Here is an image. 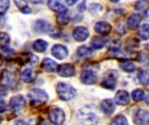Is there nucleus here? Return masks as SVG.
Returning a JSON list of instances; mask_svg holds the SVG:
<instances>
[{"mask_svg": "<svg viewBox=\"0 0 149 125\" xmlns=\"http://www.w3.org/2000/svg\"><path fill=\"white\" fill-rule=\"evenodd\" d=\"M28 97L30 100V104L32 107L38 108L45 104L49 99L47 93L40 89H33L28 93Z\"/></svg>", "mask_w": 149, "mask_h": 125, "instance_id": "obj_1", "label": "nucleus"}, {"mask_svg": "<svg viewBox=\"0 0 149 125\" xmlns=\"http://www.w3.org/2000/svg\"><path fill=\"white\" fill-rule=\"evenodd\" d=\"M56 90L58 97L63 101H69L72 99L77 94V90L72 85L65 83H58Z\"/></svg>", "mask_w": 149, "mask_h": 125, "instance_id": "obj_2", "label": "nucleus"}, {"mask_svg": "<svg viewBox=\"0 0 149 125\" xmlns=\"http://www.w3.org/2000/svg\"><path fill=\"white\" fill-rule=\"evenodd\" d=\"M48 117L51 123L54 125H62L65 120V112L58 107L52 108L49 110Z\"/></svg>", "mask_w": 149, "mask_h": 125, "instance_id": "obj_3", "label": "nucleus"}, {"mask_svg": "<svg viewBox=\"0 0 149 125\" xmlns=\"http://www.w3.org/2000/svg\"><path fill=\"white\" fill-rule=\"evenodd\" d=\"M78 119L83 125H95L98 122L96 115L93 112L80 111L78 115Z\"/></svg>", "mask_w": 149, "mask_h": 125, "instance_id": "obj_4", "label": "nucleus"}, {"mask_svg": "<svg viewBox=\"0 0 149 125\" xmlns=\"http://www.w3.org/2000/svg\"><path fill=\"white\" fill-rule=\"evenodd\" d=\"M72 37L77 42H84L89 37V30L84 26L76 27L72 31Z\"/></svg>", "mask_w": 149, "mask_h": 125, "instance_id": "obj_5", "label": "nucleus"}, {"mask_svg": "<svg viewBox=\"0 0 149 125\" xmlns=\"http://www.w3.org/2000/svg\"><path fill=\"white\" fill-rule=\"evenodd\" d=\"M57 71L60 77H70L75 75V67L71 64H64L58 66Z\"/></svg>", "mask_w": 149, "mask_h": 125, "instance_id": "obj_6", "label": "nucleus"}, {"mask_svg": "<svg viewBox=\"0 0 149 125\" xmlns=\"http://www.w3.org/2000/svg\"><path fill=\"white\" fill-rule=\"evenodd\" d=\"M134 122L137 125H149V111L140 110L135 112Z\"/></svg>", "mask_w": 149, "mask_h": 125, "instance_id": "obj_7", "label": "nucleus"}, {"mask_svg": "<svg viewBox=\"0 0 149 125\" xmlns=\"http://www.w3.org/2000/svg\"><path fill=\"white\" fill-rule=\"evenodd\" d=\"M81 82L85 84H93L97 82L98 77L96 73L92 70H85L80 76Z\"/></svg>", "mask_w": 149, "mask_h": 125, "instance_id": "obj_8", "label": "nucleus"}, {"mask_svg": "<svg viewBox=\"0 0 149 125\" xmlns=\"http://www.w3.org/2000/svg\"><path fill=\"white\" fill-rule=\"evenodd\" d=\"M25 106V99L23 96H16L10 98V107L12 111H19Z\"/></svg>", "mask_w": 149, "mask_h": 125, "instance_id": "obj_9", "label": "nucleus"}, {"mask_svg": "<svg viewBox=\"0 0 149 125\" xmlns=\"http://www.w3.org/2000/svg\"><path fill=\"white\" fill-rule=\"evenodd\" d=\"M114 102L118 105H122V106L127 105L130 102L129 93L127 90H118L114 97Z\"/></svg>", "mask_w": 149, "mask_h": 125, "instance_id": "obj_10", "label": "nucleus"}, {"mask_svg": "<svg viewBox=\"0 0 149 125\" xmlns=\"http://www.w3.org/2000/svg\"><path fill=\"white\" fill-rule=\"evenodd\" d=\"M94 30L96 33H98L101 36H107L112 30V26L108 22L100 21L95 23Z\"/></svg>", "mask_w": 149, "mask_h": 125, "instance_id": "obj_11", "label": "nucleus"}, {"mask_svg": "<svg viewBox=\"0 0 149 125\" xmlns=\"http://www.w3.org/2000/svg\"><path fill=\"white\" fill-rule=\"evenodd\" d=\"M52 54L53 57L59 60H63L68 56V50L65 45L62 44H55L52 49Z\"/></svg>", "mask_w": 149, "mask_h": 125, "instance_id": "obj_12", "label": "nucleus"}, {"mask_svg": "<svg viewBox=\"0 0 149 125\" xmlns=\"http://www.w3.org/2000/svg\"><path fill=\"white\" fill-rule=\"evenodd\" d=\"M1 83H2L3 85H4L6 87H9V88H13L15 86V84H17L15 76L7 70H3V72L2 74Z\"/></svg>", "mask_w": 149, "mask_h": 125, "instance_id": "obj_13", "label": "nucleus"}, {"mask_svg": "<svg viewBox=\"0 0 149 125\" xmlns=\"http://www.w3.org/2000/svg\"><path fill=\"white\" fill-rule=\"evenodd\" d=\"M49 8L57 13H62L67 11V9L62 0H48Z\"/></svg>", "mask_w": 149, "mask_h": 125, "instance_id": "obj_14", "label": "nucleus"}, {"mask_svg": "<svg viewBox=\"0 0 149 125\" xmlns=\"http://www.w3.org/2000/svg\"><path fill=\"white\" fill-rule=\"evenodd\" d=\"M33 29L38 33H45L51 30V24L45 20H38L33 23Z\"/></svg>", "mask_w": 149, "mask_h": 125, "instance_id": "obj_15", "label": "nucleus"}, {"mask_svg": "<svg viewBox=\"0 0 149 125\" xmlns=\"http://www.w3.org/2000/svg\"><path fill=\"white\" fill-rule=\"evenodd\" d=\"M116 77L114 74H109L107 77L104 78V80L101 83V86L105 89L113 90L116 87Z\"/></svg>", "mask_w": 149, "mask_h": 125, "instance_id": "obj_16", "label": "nucleus"}, {"mask_svg": "<svg viewBox=\"0 0 149 125\" xmlns=\"http://www.w3.org/2000/svg\"><path fill=\"white\" fill-rule=\"evenodd\" d=\"M41 68L46 72H54L57 70L58 65L55 61L51 58H45L41 63Z\"/></svg>", "mask_w": 149, "mask_h": 125, "instance_id": "obj_17", "label": "nucleus"}, {"mask_svg": "<svg viewBox=\"0 0 149 125\" xmlns=\"http://www.w3.org/2000/svg\"><path fill=\"white\" fill-rule=\"evenodd\" d=\"M20 77H21L22 81L24 82V83H31V82H33L35 80L36 74H35V72L33 71L32 69L26 68V69H24V70H23L21 71Z\"/></svg>", "mask_w": 149, "mask_h": 125, "instance_id": "obj_18", "label": "nucleus"}, {"mask_svg": "<svg viewBox=\"0 0 149 125\" xmlns=\"http://www.w3.org/2000/svg\"><path fill=\"white\" fill-rule=\"evenodd\" d=\"M100 107L103 112L106 113L107 115H111L115 110V104L113 101L111 99H105L104 101H102Z\"/></svg>", "mask_w": 149, "mask_h": 125, "instance_id": "obj_19", "label": "nucleus"}, {"mask_svg": "<svg viewBox=\"0 0 149 125\" xmlns=\"http://www.w3.org/2000/svg\"><path fill=\"white\" fill-rule=\"evenodd\" d=\"M141 21V16L140 14H132L127 18V27L130 30H135L138 28Z\"/></svg>", "mask_w": 149, "mask_h": 125, "instance_id": "obj_20", "label": "nucleus"}, {"mask_svg": "<svg viewBox=\"0 0 149 125\" xmlns=\"http://www.w3.org/2000/svg\"><path fill=\"white\" fill-rule=\"evenodd\" d=\"M47 47H48V43L45 40H42V39L36 40L32 44L33 50L37 52H39V53L45 51Z\"/></svg>", "mask_w": 149, "mask_h": 125, "instance_id": "obj_21", "label": "nucleus"}, {"mask_svg": "<svg viewBox=\"0 0 149 125\" xmlns=\"http://www.w3.org/2000/svg\"><path fill=\"white\" fill-rule=\"evenodd\" d=\"M16 6L24 14L31 13V10L28 6V1L27 0H14Z\"/></svg>", "mask_w": 149, "mask_h": 125, "instance_id": "obj_22", "label": "nucleus"}, {"mask_svg": "<svg viewBox=\"0 0 149 125\" xmlns=\"http://www.w3.org/2000/svg\"><path fill=\"white\" fill-rule=\"evenodd\" d=\"M93 53V50L91 48L86 46V45H83V46H80L78 48L77 50V55L80 57H87L89 56H91Z\"/></svg>", "mask_w": 149, "mask_h": 125, "instance_id": "obj_23", "label": "nucleus"}, {"mask_svg": "<svg viewBox=\"0 0 149 125\" xmlns=\"http://www.w3.org/2000/svg\"><path fill=\"white\" fill-rule=\"evenodd\" d=\"M105 40L102 38V37H94L92 41H91V45L93 49H96V50H100L101 48L104 47L105 45Z\"/></svg>", "mask_w": 149, "mask_h": 125, "instance_id": "obj_24", "label": "nucleus"}, {"mask_svg": "<svg viewBox=\"0 0 149 125\" xmlns=\"http://www.w3.org/2000/svg\"><path fill=\"white\" fill-rule=\"evenodd\" d=\"M10 36L5 33V32H1L0 33V49L4 50L8 48L10 44Z\"/></svg>", "mask_w": 149, "mask_h": 125, "instance_id": "obj_25", "label": "nucleus"}, {"mask_svg": "<svg viewBox=\"0 0 149 125\" xmlns=\"http://www.w3.org/2000/svg\"><path fill=\"white\" fill-rule=\"evenodd\" d=\"M138 34L139 36L143 39V40H147L149 38V24L148 23H144L142 24L138 30Z\"/></svg>", "mask_w": 149, "mask_h": 125, "instance_id": "obj_26", "label": "nucleus"}, {"mask_svg": "<svg viewBox=\"0 0 149 125\" xmlns=\"http://www.w3.org/2000/svg\"><path fill=\"white\" fill-rule=\"evenodd\" d=\"M138 78L141 84L145 86L149 85V72L146 70H141L138 73Z\"/></svg>", "mask_w": 149, "mask_h": 125, "instance_id": "obj_27", "label": "nucleus"}, {"mask_svg": "<svg viewBox=\"0 0 149 125\" xmlns=\"http://www.w3.org/2000/svg\"><path fill=\"white\" fill-rule=\"evenodd\" d=\"M70 21V17L67 14V12H62V13H58L57 16V22L58 24L60 25H65L66 23H68Z\"/></svg>", "mask_w": 149, "mask_h": 125, "instance_id": "obj_28", "label": "nucleus"}, {"mask_svg": "<svg viewBox=\"0 0 149 125\" xmlns=\"http://www.w3.org/2000/svg\"><path fill=\"white\" fill-rule=\"evenodd\" d=\"M110 125H128V122L124 116L118 115L112 120Z\"/></svg>", "mask_w": 149, "mask_h": 125, "instance_id": "obj_29", "label": "nucleus"}, {"mask_svg": "<svg viewBox=\"0 0 149 125\" xmlns=\"http://www.w3.org/2000/svg\"><path fill=\"white\" fill-rule=\"evenodd\" d=\"M132 97L135 102H141L145 98V93L143 90L137 89L132 92Z\"/></svg>", "mask_w": 149, "mask_h": 125, "instance_id": "obj_30", "label": "nucleus"}, {"mask_svg": "<svg viewBox=\"0 0 149 125\" xmlns=\"http://www.w3.org/2000/svg\"><path fill=\"white\" fill-rule=\"evenodd\" d=\"M120 68H121L124 71H126V72H133V71H134V70H135V65H134V64L132 63V62H129V61L122 62V63L120 64Z\"/></svg>", "mask_w": 149, "mask_h": 125, "instance_id": "obj_31", "label": "nucleus"}, {"mask_svg": "<svg viewBox=\"0 0 149 125\" xmlns=\"http://www.w3.org/2000/svg\"><path fill=\"white\" fill-rule=\"evenodd\" d=\"M121 48V43L120 40H112V42L109 44V50L113 52H119Z\"/></svg>", "mask_w": 149, "mask_h": 125, "instance_id": "obj_32", "label": "nucleus"}, {"mask_svg": "<svg viewBox=\"0 0 149 125\" xmlns=\"http://www.w3.org/2000/svg\"><path fill=\"white\" fill-rule=\"evenodd\" d=\"M10 7V0H0V15H3Z\"/></svg>", "mask_w": 149, "mask_h": 125, "instance_id": "obj_33", "label": "nucleus"}, {"mask_svg": "<svg viewBox=\"0 0 149 125\" xmlns=\"http://www.w3.org/2000/svg\"><path fill=\"white\" fill-rule=\"evenodd\" d=\"M102 10V6L100 4L98 3H92L90 5V11H92L93 13H96Z\"/></svg>", "mask_w": 149, "mask_h": 125, "instance_id": "obj_34", "label": "nucleus"}, {"mask_svg": "<svg viewBox=\"0 0 149 125\" xmlns=\"http://www.w3.org/2000/svg\"><path fill=\"white\" fill-rule=\"evenodd\" d=\"M6 110H7V104H6V103L3 99L0 98V113H3V112L6 111Z\"/></svg>", "mask_w": 149, "mask_h": 125, "instance_id": "obj_35", "label": "nucleus"}, {"mask_svg": "<svg viewBox=\"0 0 149 125\" xmlns=\"http://www.w3.org/2000/svg\"><path fill=\"white\" fill-rule=\"evenodd\" d=\"M78 1H79V0H65L66 3H67L68 5H70V6H72V5L75 4Z\"/></svg>", "mask_w": 149, "mask_h": 125, "instance_id": "obj_36", "label": "nucleus"}, {"mask_svg": "<svg viewBox=\"0 0 149 125\" xmlns=\"http://www.w3.org/2000/svg\"><path fill=\"white\" fill-rule=\"evenodd\" d=\"M144 17H145V18H146L147 20H149V8L145 10V12H144Z\"/></svg>", "mask_w": 149, "mask_h": 125, "instance_id": "obj_37", "label": "nucleus"}, {"mask_svg": "<svg viewBox=\"0 0 149 125\" xmlns=\"http://www.w3.org/2000/svg\"><path fill=\"white\" fill-rule=\"evenodd\" d=\"M14 125H28L24 121H22V120H19V121H17V122H16L15 123V124Z\"/></svg>", "mask_w": 149, "mask_h": 125, "instance_id": "obj_38", "label": "nucleus"}, {"mask_svg": "<svg viewBox=\"0 0 149 125\" xmlns=\"http://www.w3.org/2000/svg\"><path fill=\"white\" fill-rule=\"evenodd\" d=\"M4 95H6V91L4 90V89H3V88L0 87V97L4 96Z\"/></svg>", "mask_w": 149, "mask_h": 125, "instance_id": "obj_39", "label": "nucleus"}, {"mask_svg": "<svg viewBox=\"0 0 149 125\" xmlns=\"http://www.w3.org/2000/svg\"><path fill=\"white\" fill-rule=\"evenodd\" d=\"M31 2H32L33 3H41V2H43V0H31Z\"/></svg>", "mask_w": 149, "mask_h": 125, "instance_id": "obj_40", "label": "nucleus"}, {"mask_svg": "<svg viewBox=\"0 0 149 125\" xmlns=\"http://www.w3.org/2000/svg\"><path fill=\"white\" fill-rule=\"evenodd\" d=\"M146 103L149 104V92L148 94V96H147V97H146Z\"/></svg>", "mask_w": 149, "mask_h": 125, "instance_id": "obj_41", "label": "nucleus"}, {"mask_svg": "<svg viewBox=\"0 0 149 125\" xmlns=\"http://www.w3.org/2000/svg\"><path fill=\"white\" fill-rule=\"evenodd\" d=\"M111 2H113V3H117V2H119V0H110Z\"/></svg>", "mask_w": 149, "mask_h": 125, "instance_id": "obj_42", "label": "nucleus"}, {"mask_svg": "<svg viewBox=\"0 0 149 125\" xmlns=\"http://www.w3.org/2000/svg\"><path fill=\"white\" fill-rule=\"evenodd\" d=\"M2 64H3V61H2V59L0 58V66H1Z\"/></svg>", "mask_w": 149, "mask_h": 125, "instance_id": "obj_43", "label": "nucleus"}, {"mask_svg": "<svg viewBox=\"0 0 149 125\" xmlns=\"http://www.w3.org/2000/svg\"><path fill=\"white\" fill-rule=\"evenodd\" d=\"M2 120H3V119H2V117H1V116H0V124H1V123H2Z\"/></svg>", "mask_w": 149, "mask_h": 125, "instance_id": "obj_44", "label": "nucleus"}]
</instances>
